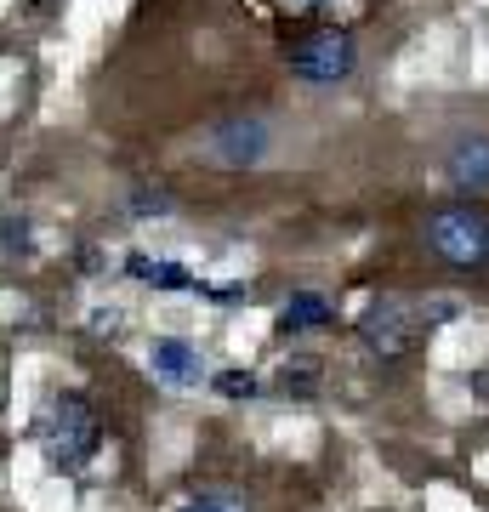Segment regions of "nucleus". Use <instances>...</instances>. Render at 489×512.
<instances>
[{
  "label": "nucleus",
  "mask_w": 489,
  "mask_h": 512,
  "mask_svg": "<svg viewBox=\"0 0 489 512\" xmlns=\"http://www.w3.org/2000/svg\"><path fill=\"white\" fill-rule=\"evenodd\" d=\"M416 336H421V313L410 302H399V296H381V302H370L359 313V342L376 359H404L416 348Z\"/></svg>",
  "instance_id": "5"
},
{
  "label": "nucleus",
  "mask_w": 489,
  "mask_h": 512,
  "mask_svg": "<svg viewBox=\"0 0 489 512\" xmlns=\"http://www.w3.org/2000/svg\"><path fill=\"white\" fill-rule=\"evenodd\" d=\"M285 63L302 86H336V80H347L353 63H359V40L347 35V29H330L325 23V29H308L302 40H290Z\"/></svg>",
  "instance_id": "3"
},
{
  "label": "nucleus",
  "mask_w": 489,
  "mask_h": 512,
  "mask_svg": "<svg viewBox=\"0 0 489 512\" xmlns=\"http://www.w3.org/2000/svg\"><path fill=\"white\" fill-rule=\"evenodd\" d=\"M279 387H285V393H296V399H308L313 387H319V365H308V359L285 365V370H279Z\"/></svg>",
  "instance_id": "10"
},
{
  "label": "nucleus",
  "mask_w": 489,
  "mask_h": 512,
  "mask_svg": "<svg viewBox=\"0 0 489 512\" xmlns=\"http://www.w3.org/2000/svg\"><path fill=\"white\" fill-rule=\"evenodd\" d=\"M148 365H154V376L171 382V387H200L205 382V353L194 348V342H182V336H154Z\"/></svg>",
  "instance_id": "7"
},
{
  "label": "nucleus",
  "mask_w": 489,
  "mask_h": 512,
  "mask_svg": "<svg viewBox=\"0 0 489 512\" xmlns=\"http://www.w3.org/2000/svg\"><path fill=\"white\" fill-rule=\"evenodd\" d=\"M126 274L143 279V285H154V291H194V285H200L188 268L165 262V256H148V251H131V256H126Z\"/></svg>",
  "instance_id": "9"
},
{
  "label": "nucleus",
  "mask_w": 489,
  "mask_h": 512,
  "mask_svg": "<svg viewBox=\"0 0 489 512\" xmlns=\"http://www.w3.org/2000/svg\"><path fill=\"white\" fill-rule=\"evenodd\" d=\"M268 143H273V131H268V120H256V114H228V120H217V126L200 137L205 160L222 165V171H245V165H262Z\"/></svg>",
  "instance_id": "4"
},
{
  "label": "nucleus",
  "mask_w": 489,
  "mask_h": 512,
  "mask_svg": "<svg viewBox=\"0 0 489 512\" xmlns=\"http://www.w3.org/2000/svg\"><path fill=\"white\" fill-rule=\"evenodd\" d=\"M444 177L461 200H484L489 194V131H461L444 148Z\"/></svg>",
  "instance_id": "6"
},
{
  "label": "nucleus",
  "mask_w": 489,
  "mask_h": 512,
  "mask_svg": "<svg viewBox=\"0 0 489 512\" xmlns=\"http://www.w3.org/2000/svg\"><path fill=\"white\" fill-rule=\"evenodd\" d=\"M177 512H245V501H234V495H194L188 507Z\"/></svg>",
  "instance_id": "12"
},
{
  "label": "nucleus",
  "mask_w": 489,
  "mask_h": 512,
  "mask_svg": "<svg viewBox=\"0 0 489 512\" xmlns=\"http://www.w3.org/2000/svg\"><path fill=\"white\" fill-rule=\"evenodd\" d=\"M40 450L52 461L57 473H80L97 444H103V421H97V404L86 393H57L46 410H40V427H35Z\"/></svg>",
  "instance_id": "1"
},
{
  "label": "nucleus",
  "mask_w": 489,
  "mask_h": 512,
  "mask_svg": "<svg viewBox=\"0 0 489 512\" xmlns=\"http://www.w3.org/2000/svg\"><path fill=\"white\" fill-rule=\"evenodd\" d=\"M427 251L455 268V274H478L489 268V205L484 200H444L427 217Z\"/></svg>",
  "instance_id": "2"
},
{
  "label": "nucleus",
  "mask_w": 489,
  "mask_h": 512,
  "mask_svg": "<svg viewBox=\"0 0 489 512\" xmlns=\"http://www.w3.org/2000/svg\"><path fill=\"white\" fill-rule=\"evenodd\" d=\"M330 319H336V308H330L319 291H296L279 308V336H302V330H325Z\"/></svg>",
  "instance_id": "8"
},
{
  "label": "nucleus",
  "mask_w": 489,
  "mask_h": 512,
  "mask_svg": "<svg viewBox=\"0 0 489 512\" xmlns=\"http://www.w3.org/2000/svg\"><path fill=\"white\" fill-rule=\"evenodd\" d=\"M217 393H222V399H251V393H256V376H251V370H222V376H217Z\"/></svg>",
  "instance_id": "11"
},
{
  "label": "nucleus",
  "mask_w": 489,
  "mask_h": 512,
  "mask_svg": "<svg viewBox=\"0 0 489 512\" xmlns=\"http://www.w3.org/2000/svg\"><path fill=\"white\" fill-rule=\"evenodd\" d=\"M0 410H6V376H0Z\"/></svg>",
  "instance_id": "15"
},
{
  "label": "nucleus",
  "mask_w": 489,
  "mask_h": 512,
  "mask_svg": "<svg viewBox=\"0 0 489 512\" xmlns=\"http://www.w3.org/2000/svg\"><path fill=\"white\" fill-rule=\"evenodd\" d=\"M131 205H137V217H165V194H160V188H137Z\"/></svg>",
  "instance_id": "13"
},
{
  "label": "nucleus",
  "mask_w": 489,
  "mask_h": 512,
  "mask_svg": "<svg viewBox=\"0 0 489 512\" xmlns=\"http://www.w3.org/2000/svg\"><path fill=\"white\" fill-rule=\"evenodd\" d=\"M285 12H319V6H330V0H279Z\"/></svg>",
  "instance_id": "14"
}]
</instances>
